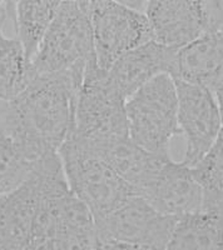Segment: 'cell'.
<instances>
[{
    "mask_svg": "<svg viewBox=\"0 0 223 250\" xmlns=\"http://www.w3.org/2000/svg\"><path fill=\"white\" fill-rule=\"evenodd\" d=\"M40 159L20 131L8 103L0 102V196L23 184Z\"/></svg>",
    "mask_w": 223,
    "mask_h": 250,
    "instance_id": "obj_13",
    "label": "cell"
},
{
    "mask_svg": "<svg viewBox=\"0 0 223 250\" xmlns=\"http://www.w3.org/2000/svg\"><path fill=\"white\" fill-rule=\"evenodd\" d=\"M178 218L158 213L137 195L94 223L97 240H115L164 250Z\"/></svg>",
    "mask_w": 223,
    "mask_h": 250,
    "instance_id": "obj_10",
    "label": "cell"
},
{
    "mask_svg": "<svg viewBox=\"0 0 223 250\" xmlns=\"http://www.w3.org/2000/svg\"><path fill=\"white\" fill-rule=\"evenodd\" d=\"M175 84L178 128L186 139L182 163L191 168L222 137V106L202 86L179 80Z\"/></svg>",
    "mask_w": 223,
    "mask_h": 250,
    "instance_id": "obj_9",
    "label": "cell"
},
{
    "mask_svg": "<svg viewBox=\"0 0 223 250\" xmlns=\"http://www.w3.org/2000/svg\"><path fill=\"white\" fill-rule=\"evenodd\" d=\"M95 62L108 73L111 66L128 51L153 40L143 12L118 1H88Z\"/></svg>",
    "mask_w": 223,
    "mask_h": 250,
    "instance_id": "obj_6",
    "label": "cell"
},
{
    "mask_svg": "<svg viewBox=\"0 0 223 250\" xmlns=\"http://www.w3.org/2000/svg\"><path fill=\"white\" fill-rule=\"evenodd\" d=\"M176 51L152 40L120 57L108 70V77L127 100L158 75H172Z\"/></svg>",
    "mask_w": 223,
    "mask_h": 250,
    "instance_id": "obj_12",
    "label": "cell"
},
{
    "mask_svg": "<svg viewBox=\"0 0 223 250\" xmlns=\"http://www.w3.org/2000/svg\"><path fill=\"white\" fill-rule=\"evenodd\" d=\"M144 15L153 42L169 49L188 45L209 33L222 31V1H146Z\"/></svg>",
    "mask_w": 223,
    "mask_h": 250,
    "instance_id": "obj_7",
    "label": "cell"
},
{
    "mask_svg": "<svg viewBox=\"0 0 223 250\" xmlns=\"http://www.w3.org/2000/svg\"><path fill=\"white\" fill-rule=\"evenodd\" d=\"M80 86L64 75H29L24 90L8 102L20 131L40 158L58 153L72 133Z\"/></svg>",
    "mask_w": 223,
    "mask_h": 250,
    "instance_id": "obj_1",
    "label": "cell"
},
{
    "mask_svg": "<svg viewBox=\"0 0 223 250\" xmlns=\"http://www.w3.org/2000/svg\"><path fill=\"white\" fill-rule=\"evenodd\" d=\"M124 108L129 139L152 155L171 156V140L180 134L173 78L156 77L127 98Z\"/></svg>",
    "mask_w": 223,
    "mask_h": 250,
    "instance_id": "obj_4",
    "label": "cell"
},
{
    "mask_svg": "<svg viewBox=\"0 0 223 250\" xmlns=\"http://www.w3.org/2000/svg\"><path fill=\"white\" fill-rule=\"evenodd\" d=\"M58 155L69 189L88 208L94 223L135 195L108 163L73 135L60 146Z\"/></svg>",
    "mask_w": 223,
    "mask_h": 250,
    "instance_id": "obj_3",
    "label": "cell"
},
{
    "mask_svg": "<svg viewBox=\"0 0 223 250\" xmlns=\"http://www.w3.org/2000/svg\"><path fill=\"white\" fill-rule=\"evenodd\" d=\"M94 58L88 1H60L29 75H64L82 84Z\"/></svg>",
    "mask_w": 223,
    "mask_h": 250,
    "instance_id": "obj_2",
    "label": "cell"
},
{
    "mask_svg": "<svg viewBox=\"0 0 223 250\" xmlns=\"http://www.w3.org/2000/svg\"><path fill=\"white\" fill-rule=\"evenodd\" d=\"M10 3L0 10V102H12L25 88L29 79V62L17 38H8L3 25Z\"/></svg>",
    "mask_w": 223,
    "mask_h": 250,
    "instance_id": "obj_15",
    "label": "cell"
},
{
    "mask_svg": "<svg viewBox=\"0 0 223 250\" xmlns=\"http://www.w3.org/2000/svg\"><path fill=\"white\" fill-rule=\"evenodd\" d=\"M60 1H17L15 12L17 39L22 44L29 64L37 54Z\"/></svg>",
    "mask_w": 223,
    "mask_h": 250,
    "instance_id": "obj_16",
    "label": "cell"
},
{
    "mask_svg": "<svg viewBox=\"0 0 223 250\" xmlns=\"http://www.w3.org/2000/svg\"><path fill=\"white\" fill-rule=\"evenodd\" d=\"M126 99L113 85L108 73L89 62L78 94L70 135L90 148L128 138Z\"/></svg>",
    "mask_w": 223,
    "mask_h": 250,
    "instance_id": "obj_5",
    "label": "cell"
},
{
    "mask_svg": "<svg viewBox=\"0 0 223 250\" xmlns=\"http://www.w3.org/2000/svg\"><path fill=\"white\" fill-rule=\"evenodd\" d=\"M222 214L180 216L172 229L164 250H223Z\"/></svg>",
    "mask_w": 223,
    "mask_h": 250,
    "instance_id": "obj_14",
    "label": "cell"
},
{
    "mask_svg": "<svg viewBox=\"0 0 223 250\" xmlns=\"http://www.w3.org/2000/svg\"><path fill=\"white\" fill-rule=\"evenodd\" d=\"M134 193L158 213L173 218L198 213L202 208V193L191 168L171 156H158Z\"/></svg>",
    "mask_w": 223,
    "mask_h": 250,
    "instance_id": "obj_8",
    "label": "cell"
},
{
    "mask_svg": "<svg viewBox=\"0 0 223 250\" xmlns=\"http://www.w3.org/2000/svg\"><path fill=\"white\" fill-rule=\"evenodd\" d=\"M222 31L209 33L176 51L171 77L207 89L222 106Z\"/></svg>",
    "mask_w": 223,
    "mask_h": 250,
    "instance_id": "obj_11",
    "label": "cell"
},
{
    "mask_svg": "<svg viewBox=\"0 0 223 250\" xmlns=\"http://www.w3.org/2000/svg\"><path fill=\"white\" fill-rule=\"evenodd\" d=\"M94 250H158L148 245L133 244V243L115 242V240H97Z\"/></svg>",
    "mask_w": 223,
    "mask_h": 250,
    "instance_id": "obj_18",
    "label": "cell"
},
{
    "mask_svg": "<svg viewBox=\"0 0 223 250\" xmlns=\"http://www.w3.org/2000/svg\"><path fill=\"white\" fill-rule=\"evenodd\" d=\"M222 144L223 139L222 137H220L213 146L193 167H191L192 175L202 193L201 211L203 213L222 214Z\"/></svg>",
    "mask_w": 223,
    "mask_h": 250,
    "instance_id": "obj_17",
    "label": "cell"
}]
</instances>
